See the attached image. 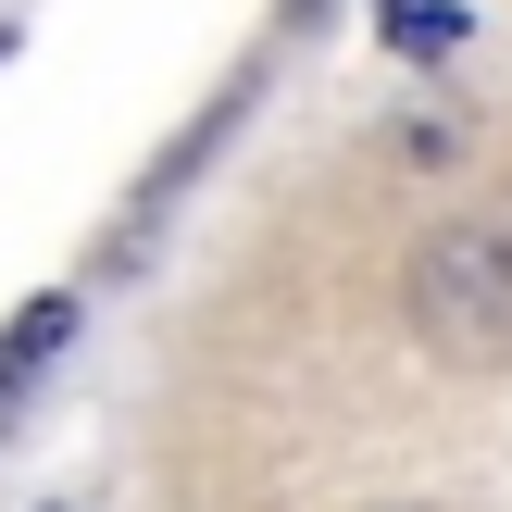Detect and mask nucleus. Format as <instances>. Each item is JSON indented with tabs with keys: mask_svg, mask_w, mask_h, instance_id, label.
<instances>
[{
	"mask_svg": "<svg viewBox=\"0 0 512 512\" xmlns=\"http://www.w3.org/2000/svg\"><path fill=\"white\" fill-rule=\"evenodd\" d=\"M413 325L450 363H500L512 350V225L475 213V225H438L413 250Z\"/></svg>",
	"mask_w": 512,
	"mask_h": 512,
	"instance_id": "f257e3e1",
	"label": "nucleus"
},
{
	"mask_svg": "<svg viewBox=\"0 0 512 512\" xmlns=\"http://www.w3.org/2000/svg\"><path fill=\"white\" fill-rule=\"evenodd\" d=\"M375 25H388V50H413V63H450V50L475 38L463 0H375Z\"/></svg>",
	"mask_w": 512,
	"mask_h": 512,
	"instance_id": "f03ea898",
	"label": "nucleus"
},
{
	"mask_svg": "<svg viewBox=\"0 0 512 512\" xmlns=\"http://www.w3.org/2000/svg\"><path fill=\"white\" fill-rule=\"evenodd\" d=\"M63 338H75V300H25V313L0 325V400H13V388H25V375H38Z\"/></svg>",
	"mask_w": 512,
	"mask_h": 512,
	"instance_id": "7ed1b4c3",
	"label": "nucleus"
}]
</instances>
